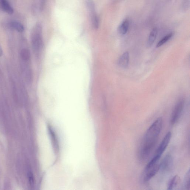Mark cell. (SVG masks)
Wrapping results in <instances>:
<instances>
[{
    "label": "cell",
    "instance_id": "cell-1",
    "mask_svg": "<svg viewBox=\"0 0 190 190\" xmlns=\"http://www.w3.org/2000/svg\"><path fill=\"white\" fill-rule=\"evenodd\" d=\"M162 125V119L159 117L147 130L139 149L138 158L141 161L146 160L150 156L158 140Z\"/></svg>",
    "mask_w": 190,
    "mask_h": 190
},
{
    "label": "cell",
    "instance_id": "cell-2",
    "mask_svg": "<svg viewBox=\"0 0 190 190\" xmlns=\"http://www.w3.org/2000/svg\"><path fill=\"white\" fill-rule=\"evenodd\" d=\"M43 41L42 37V27L40 24L35 27L32 35V49L36 52H38L42 47Z\"/></svg>",
    "mask_w": 190,
    "mask_h": 190
},
{
    "label": "cell",
    "instance_id": "cell-3",
    "mask_svg": "<svg viewBox=\"0 0 190 190\" xmlns=\"http://www.w3.org/2000/svg\"><path fill=\"white\" fill-rule=\"evenodd\" d=\"M159 170V163L154 164H147L145 167L142 175V181L145 183L149 182L156 175Z\"/></svg>",
    "mask_w": 190,
    "mask_h": 190
},
{
    "label": "cell",
    "instance_id": "cell-4",
    "mask_svg": "<svg viewBox=\"0 0 190 190\" xmlns=\"http://www.w3.org/2000/svg\"><path fill=\"white\" fill-rule=\"evenodd\" d=\"M85 1L87 8L90 13L93 26L95 29H98L99 26V19L96 13L93 0H85Z\"/></svg>",
    "mask_w": 190,
    "mask_h": 190
},
{
    "label": "cell",
    "instance_id": "cell-5",
    "mask_svg": "<svg viewBox=\"0 0 190 190\" xmlns=\"http://www.w3.org/2000/svg\"><path fill=\"white\" fill-rule=\"evenodd\" d=\"M185 100L182 98L179 100L174 106L170 119V123L172 125H175L179 121L183 112Z\"/></svg>",
    "mask_w": 190,
    "mask_h": 190
},
{
    "label": "cell",
    "instance_id": "cell-6",
    "mask_svg": "<svg viewBox=\"0 0 190 190\" xmlns=\"http://www.w3.org/2000/svg\"><path fill=\"white\" fill-rule=\"evenodd\" d=\"M171 135L172 133L170 131L168 132L166 134L157 149L154 156L153 157L157 159V160H159L161 156L166 150L168 144H169L171 138Z\"/></svg>",
    "mask_w": 190,
    "mask_h": 190
},
{
    "label": "cell",
    "instance_id": "cell-7",
    "mask_svg": "<svg viewBox=\"0 0 190 190\" xmlns=\"http://www.w3.org/2000/svg\"><path fill=\"white\" fill-rule=\"evenodd\" d=\"M173 166V159L171 155L167 154L159 164V170L164 173L169 172Z\"/></svg>",
    "mask_w": 190,
    "mask_h": 190
},
{
    "label": "cell",
    "instance_id": "cell-8",
    "mask_svg": "<svg viewBox=\"0 0 190 190\" xmlns=\"http://www.w3.org/2000/svg\"><path fill=\"white\" fill-rule=\"evenodd\" d=\"M129 54L128 52H126L122 54L119 58L118 64L122 68H126L129 65Z\"/></svg>",
    "mask_w": 190,
    "mask_h": 190
},
{
    "label": "cell",
    "instance_id": "cell-9",
    "mask_svg": "<svg viewBox=\"0 0 190 190\" xmlns=\"http://www.w3.org/2000/svg\"><path fill=\"white\" fill-rule=\"evenodd\" d=\"M0 7L9 14L11 15L13 13V9L7 0H0Z\"/></svg>",
    "mask_w": 190,
    "mask_h": 190
},
{
    "label": "cell",
    "instance_id": "cell-10",
    "mask_svg": "<svg viewBox=\"0 0 190 190\" xmlns=\"http://www.w3.org/2000/svg\"><path fill=\"white\" fill-rule=\"evenodd\" d=\"M129 26L130 22L129 19H125L121 22L118 28V32L119 34L122 35L126 34L128 31Z\"/></svg>",
    "mask_w": 190,
    "mask_h": 190
},
{
    "label": "cell",
    "instance_id": "cell-11",
    "mask_svg": "<svg viewBox=\"0 0 190 190\" xmlns=\"http://www.w3.org/2000/svg\"><path fill=\"white\" fill-rule=\"evenodd\" d=\"M181 183V179L179 176L176 175L170 180L168 183V189L173 190L179 187Z\"/></svg>",
    "mask_w": 190,
    "mask_h": 190
},
{
    "label": "cell",
    "instance_id": "cell-12",
    "mask_svg": "<svg viewBox=\"0 0 190 190\" xmlns=\"http://www.w3.org/2000/svg\"><path fill=\"white\" fill-rule=\"evenodd\" d=\"M158 32V29L156 28H154L151 31L147 41V46L148 47H151L154 44L156 39Z\"/></svg>",
    "mask_w": 190,
    "mask_h": 190
},
{
    "label": "cell",
    "instance_id": "cell-13",
    "mask_svg": "<svg viewBox=\"0 0 190 190\" xmlns=\"http://www.w3.org/2000/svg\"><path fill=\"white\" fill-rule=\"evenodd\" d=\"M173 33L172 32L167 35L166 36H164L163 38H162V39L157 43L156 47L157 48L160 47L161 46L163 45L169 41V40L173 37Z\"/></svg>",
    "mask_w": 190,
    "mask_h": 190
},
{
    "label": "cell",
    "instance_id": "cell-14",
    "mask_svg": "<svg viewBox=\"0 0 190 190\" xmlns=\"http://www.w3.org/2000/svg\"><path fill=\"white\" fill-rule=\"evenodd\" d=\"M10 26L12 28L19 32H22L24 30V27L20 23L16 22V21H12L11 22Z\"/></svg>",
    "mask_w": 190,
    "mask_h": 190
},
{
    "label": "cell",
    "instance_id": "cell-15",
    "mask_svg": "<svg viewBox=\"0 0 190 190\" xmlns=\"http://www.w3.org/2000/svg\"><path fill=\"white\" fill-rule=\"evenodd\" d=\"M190 170L187 172L185 175V178H184L183 188V189L185 190L189 189L190 183Z\"/></svg>",
    "mask_w": 190,
    "mask_h": 190
},
{
    "label": "cell",
    "instance_id": "cell-16",
    "mask_svg": "<svg viewBox=\"0 0 190 190\" xmlns=\"http://www.w3.org/2000/svg\"><path fill=\"white\" fill-rule=\"evenodd\" d=\"M21 56L24 60L26 61L29 60L30 57V51L28 49H23L21 52Z\"/></svg>",
    "mask_w": 190,
    "mask_h": 190
},
{
    "label": "cell",
    "instance_id": "cell-17",
    "mask_svg": "<svg viewBox=\"0 0 190 190\" xmlns=\"http://www.w3.org/2000/svg\"><path fill=\"white\" fill-rule=\"evenodd\" d=\"M29 182L31 185H33L34 183V178L33 174L31 172H29L28 174Z\"/></svg>",
    "mask_w": 190,
    "mask_h": 190
},
{
    "label": "cell",
    "instance_id": "cell-18",
    "mask_svg": "<svg viewBox=\"0 0 190 190\" xmlns=\"http://www.w3.org/2000/svg\"><path fill=\"white\" fill-rule=\"evenodd\" d=\"M3 54V52L2 50V48L0 47V57H1L2 55Z\"/></svg>",
    "mask_w": 190,
    "mask_h": 190
}]
</instances>
